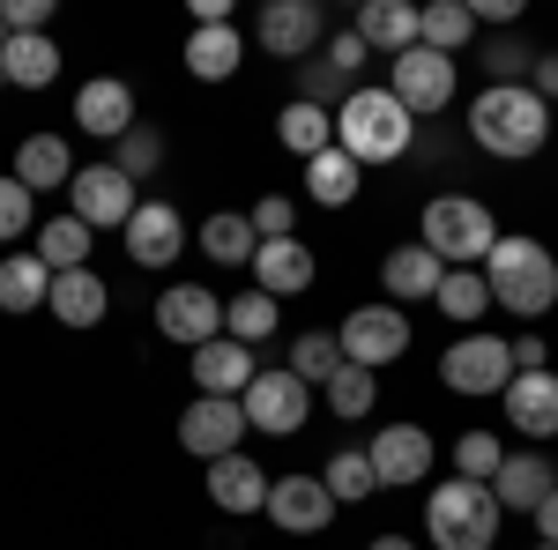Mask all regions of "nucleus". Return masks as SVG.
<instances>
[{
    "label": "nucleus",
    "mask_w": 558,
    "mask_h": 550,
    "mask_svg": "<svg viewBox=\"0 0 558 550\" xmlns=\"http://www.w3.org/2000/svg\"><path fill=\"white\" fill-rule=\"evenodd\" d=\"M470 38H476V15L462 8V0H432V8H417V45H425V52H447V60H454Z\"/></svg>",
    "instance_id": "nucleus-34"
},
{
    "label": "nucleus",
    "mask_w": 558,
    "mask_h": 550,
    "mask_svg": "<svg viewBox=\"0 0 558 550\" xmlns=\"http://www.w3.org/2000/svg\"><path fill=\"white\" fill-rule=\"evenodd\" d=\"M529 89H536L544 105L558 97V52H536V68H529Z\"/></svg>",
    "instance_id": "nucleus-47"
},
{
    "label": "nucleus",
    "mask_w": 558,
    "mask_h": 550,
    "mask_svg": "<svg viewBox=\"0 0 558 550\" xmlns=\"http://www.w3.org/2000/svg\"><path fill=\"white\" fill-rule=\"evenodd\" d=\"M194 246L216 260V268H254V254H260V239H254V223L239 209H216L202 231H194Z\"/></svg>",
    "instance_id": "nucleus-30"
},
{
    "label": "nucleus",
    "mask_w": 558,
    "mask_h": 550,
    "mask_svg": "<svg viewBox=\"0 0 558 550\" xmlns=\"http://www.w3.org/2000/svg\"><path fill=\"white\" fill-rule=\"evenodd\" d=\"M365 60H373V52H365V38H357V30H336V38H328V60H320V68H336V75H357Z\"/></svg>",
    "instance_id": "nucleus-45"
},
{
    "label": "nucleus",
    "mask_w": 558,
    "mask_h": 550,
    "mask_svg": "<svg viewBox=\"0 0 558 550\" xmlns=\"http://www.w3.org/2000/svg\"><path fill=\"white\" fill-rule=\"evenodd\" d=\"M246 223H254L260 246H268V239H299V209H291L283 194H260L254 209H246Z\"/></svg>",
    "instance_id": "nucleus-43"
},
{
    "label": "nucleus",
    "mask_w": 558,
    "mask_h": 550,
    "mask_svg": "<svg viewBox=\"0 0 558 550\" xmlns=\"http://www.w3.org/2000/svg\"><path fill=\"white\" fill-rule=\"evenodd\" d=\"M8 171H15L31 194H60V186L75 179V149H68V134H23V149H15Z\"/></svg>",
    "instance_id": "nucleus-25"
},
{
    "label": "nucleus",
    "mask_w": 558,
    "mask_h": 550,
    "mask_svg": "<svg viewBox=\"0 0 558 550\" xmlns=\"http://www.w3.org/2000/svg\"><path fill=\"white\" fill-rule=\"evenodd\" d=\"M75 127L97 134V142H120V134L134 127V89L120 83V75H89V83L75 89Z\"/></svg>",
    "instance_id": "nucleus-23"
},
{
    "label": "nucleus",
    "mask_w": 558,
    "mask_h": 550,
    "mask_svg": "<svg viewBox=\"0 0 558 550\" xmlns=\"http://www.w3.org/2000/svg\"><path fill=\"white\" fill-rule=\"evenodd\" d=\"M320 38H328V23H320L313 0H268V8L254 15V45L268 52V60H305Z\"/></svg>",
    "instance_id": "nucleus-15"
},
{
    "label": "nucleus",
    "mask_w": 558,
    "mask_h": 550,
    "mask_svg": "<svg viewBox=\"0 0 558 550\" xmlns=\"http://www.w3.org/2000/svg\"><path fill=\"white\" fill-rule=\"evenodd\" d=\"M52 291V268L38 254H0V313H38Z\"/></svg>",
    "instance_id": "nucleus-33"
},
{
    "label": "nucleus",
    "mask_w": 558,
    "mask_h": 550,
    "mask_svg": "<svg viewBox=\"0 0 558 550\" xmlns=\"http://www.w3.org/2000/svg\"><path fill=\"white\" fill-rule=\"evenodd\" d=\"M357 38H365V52H410L417 45V8L410 0H365L357 8Z\"/></svg>",
    "instance_id": "nucleus-29"
},
{
    "label": "nucleus",
    "mask_w": 558,
    "mask_h": 550,
    "mask_svg": "<svg viewBox=\"0 0 558 550\" xmlns=\"http://www.w3.org/2000/svg\"><path fill=\"white\" fill-rule=\"evenodd\" d=\"M31 239H38L31 254H38L52 276H68V268H89V246H97V231H89V223H75V216H52V223H38Z\"/></svg>",
    "instance_id": "nucleus-31"
},
{
    "label": "nucleus",
    "mask_w": 558,
    "mask_h": 550,
    "mask_svg": "<svg viewBox=\"0 0 558 550\" xmlns=\"http://www.w3.org/2000/svg\"><path fill=\"white\" fill-rule=\"evenodd\" d=\"M283 328V305L276 297H260V291H246V297H223V335L231 342H246V350H260V342Z\"/></svg>",
    "instance_id": "nucleus-36"
},
{
    "label": "nucleus",
    "mask_w": 558,
    "mask_h": 550,
    "mask_svg": "<svg viewBox=\"0 0 558 550\" xmlns=\"http://www.w3.org/2000/svg\"><path fill=\"white\" fill-rule=\"evenodd\" d=\"M365 462H373L380 491H417L432 476V431L425 424H380L373 447H365Z\"/></svg>",
    "instance_id": "nucleus-11"
},
{
    "label": "nucleus",
    "mask_w": 558,
    "mask_h": 550,
    "mask_svg": "<svg viewBox=\"0 0 558 550\" xmlns=\"http://www.w3.org/2000/svg\"><path fill=\"white\" fill-rule=\"evenodd\" d=\"M470 142L499 164H521V157H544L551 142V105L529 83H484L470 105Z\"/></svg>",
    "instance_id": "nucleus-1"
},
{
    "label": "nucleus",
    "mask_w": 558,
    "mask_h": 550,
    "mask_svg": "<svg viewBox=\"0 0 558 550\" xmlns=\"http://www.w3.org/2000/svg\"><path fill=\"white\" fill-rule=\"evenodd\" d=\"M0 75H8V89H52L60 83V45H52V30L8 38L0 45Z\"/></svg>",
    "instance_id": "nucleus-28"
},
{
    "label": "nucleus",
    "mask_w": 558,
    "mask_h": 550,
    "mask_svg": "<svg viewBox=\"0 0 558 550\" xmlns=\"http://www.w3.org/2000/svg\"><path fill=\"white\" fill-rule=\"evenodd\" d=\"M276 142H283L291 157H320V149H336V112H328L320 97H291V105L276 112Z\"/></svg>",
    "instance_id": "nucleus-26"
},
{
    "label": "nucleus",
    "mask_w": 558,
    "mask_h": 550,
    "mask_svg": "<svg viewBox=\"0 0 558 550\" xmlns=\"http://www.w3.org/2000/svg\"><path fill=\"white\" fill-rule=\"evenodd\" d=\"M31 231H38V194H31L15 171H0V246L31 239Z\"/></svg>",
    "instance_id": "nucleus-40"
},
{
    "label": "nucleus",
    "mask_w": 558,
    "mask_h": 550,
    "mask_svg": "<svg viewBox=\"0 0 558 550\" xmlns=\"http://www.w3.org/2000/svg\"><path fill=\"white\" fill-rule=\"evenodd\" d=\"M179 60H186L194 83H231V75L246 68V38H239V23H194Z\"/></svg>",
    "instance_id": "nucleus-22"
},
{
    "label": "nucleus",
    "mask_w": 558,
    "mask_h": 550,
    "mask_svg": "<svg viewBox=\"0 0 558 550\" xmlns=\"http://www.w3.org/2000/svg\"><path fill=\"white\" fill-rule=\"evenodd\" d=\"M439 380H447V394H507V380H514V350H507V335H484V328H462V335L447 342V357H439Z\"/></svg>",
    "instance_id": "nucleus-7"
},
{
    "label": "nucleus",
    "mask_w": 558,
    "mask_h": 550,
    "mask_svg": "<svg viewBox=\"0 0 558 550\" xmlns=\"http://www.w3.org/2000/svg\"><path fill=\"white\" fill-rule=\"evenodd\" d=\"M239 417H246V431L299 439L305 424H313V387H305L291 365H268V372H254V387L239 394Z\"/></svg>",
    "instance_id": "nucleus-6"
},
{
    "label": "nucleus",
    "mask_w": 558,
    "mask_h": 550,
    "mask_svg": "<svg viewBox=\"0 0 558 550\" xmlns=\"http://www.w3.org/2000/svg\"><path fill=\"white\" fill-rule=\"evenodd\" d=\"M536 536H544V543H558V491L536 506Z\"/></svg>",
    "instance_id": "nucleus-49"
},
{
    "label": "nucleus",
    "mask_w": 558,
    "mask_h": 550,
    "mask_svg": "<svg viewBox=\"0 0 558 550\" xmlns=\"http://www.w3.org/2000/svg\"><path fill=\"white\" fill-rule=\"evenodd\" d=\"M410 134H417V120L387 97V83L380 89H350L343 105H336V149H343L357 171L410 157Z\"/></svg>",
    "instance_id": "nucleus-3"
},
{
    "label": "nucleus",
    "mask_w": 558,
    "mask_h": 550,
    "mask_svg": "<svg viewBox=\"0 0 558 550\" xmlns=\"http://www.w3.org/2000/svg\"><path fill=\"white\" fill-rule=\"evenodd\" d=\"M336 350H343V365L380 372V365H395L410 350V313L402 305H357L343 328H336Z\"/></svg>",
    "instance_id": "nucleus-9"
},
{
    "label": "nucleus",
    "mask_w": 558,
    "mask_h": 550,
    "mask_svg": "<svg viewBox=\"0 0 558 550\" xmlns=\"http://www.w3.org/2000/svg\"><path fill=\"white\" fill-rule=\"evenodd\" d=\"M0 89H8V75H0Z\"/></svg>",
    "instance_id": "nucleus-53"
},
{
    "label": "nucleus",
    "mask_w": 558,
    "mask_h": 550,
    "mask_svg": "<svg viewBox=\"0 0 558 550\" xmlns=\"http://www.w3.org/2000/svg\"><path fill=\"white\" fill-rule=\"evenodd\" d=\"M149 320H157V335H165V342L202 350V342L223 335V297H216L209 283H172V291H157Z\"/></svg>",
    "instance_id": "nucleus-10"
},
{
    "label": "nucleus",
    "mask_w": 558,
    "mask_h": 550,
    "mask_svg": "<svg viewBox=\"0 0 558 550\" xmlns=\"http://www.w3.org/2000/svg\"><path fill=\"white\" fill-rule=\"evenodd\" d=\"M239 439H246V417H239V402H223V394H194V402L179 410V454H194V462L239 454Z\"/></svg>",
    "instance_id": "nucleus-13"
},
{
    "label": "nucleus",
    "mask_w": 558,
    "mask_h": 550,
    "mask_svg": "<svg viewBox=\"0 0 558 550\" xmlns=\"http://www.w3.org/2000/svg\"><path fill=\"white\" fill-rule=\"evenodd\" d=\"M186 372H194V394H223V402H239L246 387H254V350L246 342H231V335H216L202 342V350H186Z\"/></svg>",
    "instance_id": "nucleus-18"
},
{
    "label": "nucleus",
    "mask_w": 558,
    "mask_h": 550,
    "mask_svg": "<svg viewBox=\"0 0 558 550\" xmlns=\"http://www.w3.org/2000/svg\"><path fill=\"white\" fill-rule=\"evenodd\" d=\"M128 260L134 268H172L186 246H194V231H186V216L172 209V201H134V216H128Z\"/></svg>",
    "instance_id": "nucleus-14"
},
{
    "label": "nucleus",
    "mask_w": 558,
    "mask_h": 550,
    "mask_svg": "<svg viewBox=\"0 0 558 550\" xmlns=\"http://www.w3.org/2000/svg\"><path fill=\"white\" fill-rule=\"evenodd\" d=\"M536 550H558V543H536Z\"/></svg>",
    "instance_id": "nucleus-52"
},
{
    "label": "nucleus",
    "mask_w": 558,
    "mask_h": 550,
    "mask_svg": "<svg viewBox=\"0 0 558 550\" xmlns=\"http://www.w3.org/2000/svg\"><path fill=\"white\" fill-rule=\"evenodd\" d=\"M439 276H447V268H439V254H432V246H417V239H410V246H395V254L380 260L387 305H402V297H432V291H439Z\"/></svg>",
    "instance_id": "nucleus-27"
},
{
    "label": "nucleus",
    "mask_w": 558,
    "mask_h": 550,
    "mask_svg": "<svg viewBox=\"0 0 558 550\" xmlns=\"http://www.w3.org/2000/svg\"><path fill=\"white\" fill-rule=\"evenodd\" d=\"M0 45H8V30H0Z\"/></svg>",
    "instance_id": "nucleus-54"
},
{
    "label": "nucleus",
    "mask_w": 558,
    "mask_h": 550,
    "mask_svg": "<svg viewBox=\"0 0 558 550\" xmlns=\"http://www.w3.org/2000/svg\"><path fill=\"white\" fill-rule=\"evenodd\" d=\"M320 484H328V499H336V506H357V499H373V491H380V484H373V462H365V447H343V454H328Z\"/></svg>",
    "instance_id": "nucleus-38"
},
{
    "label": "nucleus",
    "mask_w": 558,
    "mask_h": 550,
    "mask_svg": "<svg viewBox=\"0 0 558 550\" xmlns=\"http://www.w3.org/2000/svg\"><path fill=\"white\" fill-rule=\"evenodd\" d=\"M507 350H514V372H544V357H551L536 328H529V335H514V342H507Z\"/></svg>",
    "instance_id": "nucleus-46"
},
{
    "label": "nucleus",
    "mask_w": 558,
    "mask_h": 550,
    "mask_svg": "<svg viewBox=\"0 0 558 550\" xmlns=\"http://www.w3.org/2000/svg\"><path fill=\"white\" fill-rule=\"evenodd\" d=\"M209 506L216 513H260L268 506V468L254 462V454H223V462H209Z\"/></svg>",
    "instance_id": "nucleus-24"
},
{
    "label": "nucleus",
    "mask_w": 558,
    "mask_h": 550,
    "mask_svg": "<svg viewBox=\"0 0 558 550\" xmlns=\"http://www.w3.org/2000/svg\"><path fill=\"white\" fill-rule=\"evenodd\" d=\"M320 402H328V417H343V424L373 417V402H380V372H365V365H343L336 380L320 387Z\"/></svg>",
    "instance_id": "nucleus-37"
},
{
    "label": "nucleus",
    "mask_w": 558,
    "mask_h": 550,
    "mask_svg": "<svg viewBox=\"0 0 558 550\" xmlns=\"http://www.w3.org/2000/svg\"><path fill=\"white\" fill-rule=\"evenodd\" d=\"M499 410H507V424H514L521 439H558V372L544 365V372H514L507 380V394H499Z\"/></svg>",
    "instance_id": "nucleus-17"
},
{
    "label": "nucleus",
    "mask_w": 558,
    "mask_h": 550,
    "mask_svg": "<svg viewBox=\"0 0 558 550\" xmlns=\"http://www.w3.org/2000/svg\"><path fill=\"white\" fill-rule=\"evenodd\" d=\"M365 550H417V536H373Z\"/></svg>",
    "instance_id": "nucleus-51"
},
{
    "label": "nucleus",
    "mask_w": 558,
    "mask_h": 550,
    "mask_svg": "<svg viewBox=\"0 0 558 550\" xmlns=\"http://www.w3.org/2000/svg\"><path fill=\"white\" fill-rule=\"evenodd\" d=\"M134 179H120L112 164H89L68 179V216L75 223H89V231H128V216H134Z\"/></svg>",
    "instance_id": "nucleus-12"
},
{
    "label": "nucleus",
    "mask_w": 558,
    "mask_h": 550,
    "mask_svg": "<svg viewBox=\"0 0 558 550\" xmlns=\"http://www.w3.org/2000/svg\"><path fill=\"white\" fill-rule=\"evenodd\" d=\"M417 246H432L439 268H484V254L499 246V216L476 194H432L425 223H417Z\"/></svg>",
    "instance_id": "nucleus-5"
},
{
    "label": "nucleus",
    "mask_w": 558,
    "mask_h": 550,
    "mask_svg": "<svg viewBox=\"0 0 558 550\" xmlns=\"http://www.w3.org/2000/svg\"><path fill=\"white\" fill-rule=\"evenodd\" d=\"M313 276H320V260H313L305 239H268V246L254 254V291L276 297V305H283V297H305Z\"/></svg>",
    "instance_id": "nucleus-20"
},
{
    "label": "nucleus",
    "mask_w": 558,
    "mask_h": 550,
    "mask_svg": "<svg viewBox=\"0 0 558 550\" xmlns=\"http://www.w3.org/2000/svg\"><path fill=\"white\" fill-rule=\"evenodd\" d=\"M484 291H492V305H507L514 320H544L558 305V254L544 246V239H514V231H499V246L484 254Z\"/></svg>",
    "instance_id": "nucleus-2"
},
{
    "label": "nucleus",
    "mask_w": 558,
    "mask_h": 550,
    "mask_svg": "<svg viewBox=\"0 0 558 550\" xmlns=\"http://www.w3.org/2000/svg\"><path fill=\"white\" fill-rule=\"evenodd\" d=\"M551 491H558V468L544 462V447H521V454H507V462H499V476H492V499H499V513H536Z\"/></svg>",
    "instance_id": "nucleus-21"
},
{
    "label": "nucleus",
    "mask_w": 558,
    "mask_h": 550,
    "mask_svg": "<svg viewBox=\"0 0 558 550\" xmlns=\"http://www.w3.org/2000/svg\"><path fill=\"white\" fill-rule=\"evenodd\" d=\"M529 68H536V52H529L521 38H499L492 52H484V75H492V83H521Z\"/></svg>",
    "instance_id": "nucleus-44"
},
{
    "label": "nucleus",
    "mask_w": 558,
    "mask_h": 550,
    "mask_svg": "<svg viewBox=\"0 0 558 550\" xmlns=\"http://www.w3.org/2000/svg\"><path fill=\"white\" fill-rule=\"evenodd\" d=\"M476 23H521V0H476Z\"/></svg>",
    "instance_id": "nucleus-48"
},
{
    "label": "nucleus",
    "mask_w": 558,
    "mask_h": 550,
    "mask_svg": "<svg viewBox=\"0 0 558 550\" xmlns=\"http://www.w3.org/2000/svg\"><path fill=\"white\" fill-rule=\"evenodd\" d=\"M499 499L492 484H470V476H447L425 491V536L432 550H492L499 543Z\"/></svg>",
    "instance_id": "nucleus-4"
},
{
    "label": "nucleus",
    "mask_w": 558,
    "mask_h": 550,
    "mask_svg": "<svg viewBox=\"0 0 558 550\" xmlns=\"http://www.w3.org/2000/svg\"><path fill=\"white\" fill-rule=\"evenodd\" d=\"M45 313H52L60 328L89 335V328L112 313V283H105L97 268H68V276H52V291H45Z\"/></svg>",
    "instance_id": "nucleus-19"
},
{
    "label": "nucleus",
    "mask_w": 558,
    "mask_h": 550,
    "mask_svg": "<svg viewBox=\"0 0 558 550\" xmlns=\"http://www.w3.org/2000/svg\"><path fill=\"white\" fill-rule=\"evenodd\" d=\"M357 186H365V171L350 164L343 149H320V157H305V194H313L320 209H350V201H357Z\"/></svg>",
    "instance_id": "nucleus-32"
},
{
    "label": "nucleus",
    "mask_w": 558,
    "mask_h": 550,
    "mask_svg": "<svg viewBox=\"0 0 558 550\" xmlns=\"http://www.w3.org/2000/svg\"><path fill=\"white\" fill-rule=\"evenodd\" d=\"M260 513H268L283 536H320V528L336 521V499H328L320 476H268V506Z\"/></svg>",
    "instance_id": "nucleus-16"
},
{
    "label": "nucleus",
    "mask_w": 558,
    "mask_h": 550,
    "mask_svg": "<svg viewBox=\"0 0 558 550\" xmlns=\"http://www.w3.org/2000/svg\"><path fill=\"white\" fill-rule=\"evenodd\" d=\"M499 462H507V447H499L492 431H462V439H454V476L492 484V476H499Z\"/></svg>",
    "instance_id": "nucleus-42"
},
{
    "label": "nucleus",
    "mask_w": 558,
    "mask_h": 550,
    "mask_svg": "<svg viewBox=\"0 0 558 550\" xmlns=\"http://www.w3.org/2000/svg\"><path fill=\"white\" fill-rule=\"evenodd\" d=\"M157 164H165V142H157V134L134 120V127L112 142V171H120V179H149Z\"/></svg>",
    "instance_id": "nucleus-41"
},
{
    "label": "nucleus",
    "mask_w": 558,
    "mask_h": 550,
    "mask_svg": "<svg viewBox=\"0 0 558 550\" xmlns=\"http://www.w3.org/2000/svg\"><path fill=\"white\" fill-rule=\"evenodd\" d=\"M454 60L447 52H425V45H410V52H395L387 60V97L410 112V120H432V112H447L454 105Z\"/></svg>",
    "instance_id": "nucleus-8"
},
{
    "label": "nucleus",
    "mask_w": 558,
    "mask_h": 550,
    "mask_svg": "<svg viewBox=\"0 0 558 550\" xmlns=\"http://www.w3.org/2000/svg\"><path fill=\"white\" fill-rule=\"evenodd\" d=\"M194 23H231V0H194Z\"/></svg>",
    "instance_id": "nucleus-50"
},
{
    "label": "nucleus",
    "mask_w": 558,
    "mask_h": 550,
    "mask_svg": "<svg viewBox=\"0 0 558 550\" xmlns=\"http://www.w3.org/2000/svg\"><path fill=\"white\" fill-rule=\"evenodd\" d=\"M432 305H439L454 328H484L492 291H484V276H476V268H447V276H439V291H432Z\"/></svg>",
    "instance_id": "nucleus-35"
},
{
    "label": "nucleus",
    "mask_w": 558,
    "mask_h": 550,
    "mask_svg": "<svg viewBox=\"0 0 558 550\" xmlns=\"http://www.w3.org/2000/svg\"><path fill=\"white\" fill-rule=\"evenodd\" d=\"M291 372H299L313 394L343 372V350H336V328H313V335H299V350H291Z\"/></svg>",
    "instance_id": "nucleus-39"
}]
</instances>
